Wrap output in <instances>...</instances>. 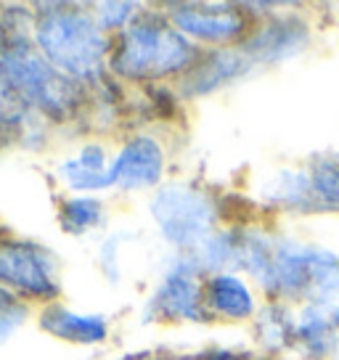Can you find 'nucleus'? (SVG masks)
Here are the masks:
<instances>
[{
  "label": "nucleus",
  "mask_w": 339,
  "mask_h": 360,
  "mask_svg": "<svg viewBox=\"0 0 339 360\" xmlns=\"http://www.w3.org/2000/svg\"><path fill=\"white\" fill-rule=\"evenodd\" d=\"M294 342L305 360H326L339 342V304L305 302L294 318Z\"/></svg>",
  "instance_id": "13"
},
{
  "label": "nucleus",
  "mask_w": 339,
  "mask_h": 360,
  "mask_svg": "<svg viewBox=\"0 0 339 360\" xmlns=\"http://www.w3.org/2000/svg\"><path fill=\"white\" fill-rule=\"evenodd\" d=\"M313 43V30L305 16L294 11H279L255 22L247 40L238 45L241 53L255 64V69L279 67L292 58H300Z\"/></svg>",
  "instance_id": "8"
},
{
  "label": "nucleus",
  "mask_w": 339,
  "mask_h": 360,
  "mask_svg": "<svg viewBox=\"0 0 339 360\" xmlns=\"http://www.w3.org/2000/svg\"><path fill=\"white\" fill-rule=\"evenodd\" d=\"M16 302H24V300H19L16 294H11L8 289H3V286H0V315L6 313L8 307H13Z\"/></svg>",
  "instance_id": "21"
},
{
  "label": "nucleus",
  "mask_w": 339,
  "mask_h": 360,
  "mask_svg": "<svg viewBox=\"0 0 339 360\" xmlns=\"http://www.w3.org/2000/svg\"><path fill=\"white\" fill-rule=\"evenodd\" d=\"M0 141H3V138H0Z\"/></svg>",
  "instance_id": "24"
},
{
  "label": "nucleus",
  "mask_w": 339,
  "mask_h": 360,
  "mask_svg": "<svg viewBox=\"0 0 339 360\" xmlns=\"http://www.w3.org/2000/svg\"><path fill=\"white\" fill-rule=\"evenodd\" d=\"M0 286L24 302H56L61 294L58 259L43 244L0 238Z\"/></svg>",
  "instance_id": "7"
},
{
  "label": "nucleus",
  "mask_w": 339,
  "mask_h": 360,
  "mask_svg": "<svg viewBox=\"0 0 339 360\" xmlns=\"http://www.w3.org/2000/svg\"><path fill=\"white\" fill-rule=\"evenodd\" d=\"M202 48L178 32L165 8L146 6L141 16L112 37L109 75L127 85H162L181 82L183 75L199 61Z\"/></svg>",
  "instance_id": "1"
},
{
  "label": "nucleus",
  "mask_w": 339,
  "mask_h": 360,
  "mask_svg": "<svg viewBox=\"0 0 339 360\" xmlns=\"http://www.w3.org/2000/svg\"><path fill=\"white\" fill-rule=\"evenodd\" d=\"M109 167H112V157H109L106 146L98 143V141H91V143H85L79 148L72 159L58 165V178L64 180V186L72 188L75 193L93 196L96 191L112 188Z\"/></svg>",
  "instance_id": "15"
},
{
  "label": "nucleus",
  "mask_w": 339,
  "mask_h": 360,
  "mask_svg": "<svg viewBox=\"0 0 339 360\" xmlns=\"http://www.w3.org/2000/svg\"><path fill=\"white\" fill-rule=\"evenodd\" d=\"M37 323L51 337L69 345H82V347L103 345L112 331V323L103 313H79L61 302H48L40 310Z\"/></svg>",
  "instance_id": "14"
},
{
  "label": "nucleus",
  "mask_w": 339,
  "mask_h": 360,
  "mask_svg": "<svg viewBox=\"0 0 339 360\" xmlns=\"http://www.w3.org/2000/svg\"><path fill=\"white\" fill-rule=\"evenodd\" d=\"M193 259L199 262L204 276L220 273V270L238 268V225L234 228H217L210 238H204L199 247L191 252Z\"/></svg>",
  "instance_id": "18"
},
{
  "label": "nucleus",
  "mask_w": 339,
  "mask_h": 360,
  "mask_svg": "<svg viewBox=\"0 0 339 360\" xmlns=\"http://www.w3.org/2000/svg\"><path fill=\"white\" fill-rule=\"evenodd\" d=\"M260 196L262 207L276 210L286 214H324L321 204L316 199L313 183L307 175V167H279L273 169L268 178L260 180Z\"/></svg>",
  "instance_id": "12"
},
{
  "label": "nucleus",
  "mask_w": 339,
  "mask_h": 360,
  "mask_svg": "<svg viewBox=\"0 0 339 360\" xmlns=\"http://www.w3.org/2000/svg\"><path fill=\"white\" fill-rule=\"evenodd\" d=\"M122 360H170V358H162V355H157V352H136V355H127V358Z\"/></svg>",
  "instance_id": "22"
},
{
  "label": "nucleus",
  "mask_w": 339,
  "mask_h": 360,
  "mask_svg": "<svg viewBox=\"0 0 339 360\" xmlns=\"http://www.w3.org/2000/svg\"><path fill=\"white\" fill-rule=\"evenodd\" d=\"M307 175L313 183L316 199L324 214H339V157L337 154H321L313 157L307 165Z\"/></svg>",
  "instance_id": "19"
},
{
  "label": "nucleus",
  "mask_w": 339,
  "mask_h": 360,
  "mask_svg": "<svg viewBox=\"0 0 339 360\" xmlns=\"http://www.w3.org/2000/svg\"><path fill=\"white\" fill-rule=\"evenodd\" d=\"M148 214L170 252L191 255L220 228L223 204L215 193L191 180H165L148 199Z\"/></svg>",
  "instance_id": "4"
},
{
  "label": "nucleus",
  "mask_w": 339,
  "mask_h": 360,
  "mask_svg": "<svg viewBox=\"0 0 339 360\" xmlns=\"http://www.w3.org/2000/svg\"><path fill=\"white\" fill-rule=\"evenodd\" d=\"M204 307L212 321L247 323L260 310V297L244 273L220 270L204 276Z\"/></svg>",
  "instance_id": "11"
},
{
  "label": "nucleus",
  "mask_w": 339,
  "mask_h": 360,
  "mask_svg": "<svg viewBox=\"0 0 339 360\" xmlns=\"http://www.w3.org/2000/svg\"><path fill=\"white\" fill-rule=\"evenodd\" d=\"M262 294L281 302L339 304V252L273 233L271 273Z\"/></svg>",
  "instance_id": "3"
},
{
  "label": "nucleus",
  "mask_w": 339,
  "mask_h": 360,
  "mask_svg": "<svg viewBox=\"0 0 339 360\" xmlns=\"http://www.w3.org/2000/svg\"><path fill=\"white\" fill-rule=\"evenodd\" d=\"M106 217H109L106 204L98 196L77 193V196L64 199L58 207V225L69 236H85V233L98 231L101 225H106Z\"/></svg>",
  "instance_id": "17"
},
{
  "label": "nucleus",
  "mask_w": 339,
  "mask_h": 360,
  "mask_svg": "<svg viewBox=\"0 0 339 360\" xmlns=\"http://www.w3.org/2000/svg\"><path fill=\"white\" fill-rule=\"evenodd\" d=\"M167 172V148L151 133L127 135L112 157L109 183L124 193L157 191Z\"/></svg>",
  "instance_id": "9"
},
{
  "label": "nucleus",
  "mask_w": 339,
  "mask_h": 360,
  "mask_svg": "<svg viewBox=\"0 0 339 360\" xmlns=\"http://www.w3.org/2000/svg\"><path fill=\"white\" fill-rule=\"evenodd\" d=\"M204 307V273L193 255L172 252L143 304V323H210Z\"/></svg>",
  "instance_id": "5"
},
{
  "label": "nucleus",
  "mask_w": 339,
  "mask_h": 360,
  "mask_svg": "<svg viewBox=\"0 0 339 360\" xmlns=\"http://www.w3.org/2000/svg\"><path fill=\"white\" fill-rule=\"evenodd\" d=\"M32 43L48 64L91 90L109 77L112 37L103 32L91 8L75 3L34 6Z\"/></svg>",
  "instance_id": "2"
},
{
  "label": "nucleus",
  "mask_w": 339,
  "mask_h": 360,
  "mask_svg": "<svg viewBox=\"0 0 339 360\" xmlns=\"http://www.w3.org/2000/svg\"><path fill=\"white\" fill-rule=\"evenodd\" d=\"M326 360H339V342H337V347H334V349H331V352L326 355Z\"/></svg>",
  "instance_id": "23"
},
{
  "label": "nucleus",
  "mask_w": 339,
  "mask_h": 360,
  "mask_svg": "<svg viewBox=\"0 0 339 360\" xmlns=\"http://www.w3.org/2000/svg\"><path fill=\"white\" fill-rule=\"evenodd\" d=\"M294 318L297 310L289 307V302L281 300H268L260 304L257 315L252 318V328H255V342L257 347L268 355H283V352H294L297 342H294Z\"/></svg>",
  "instance_id": "16"
},
{
  "label": "nucleus",
  "mask_w": 339,
  "mask_h": 360,
  "mask_svg": "<svg viewBox=\"0 0 339 360\" xmlns=\"http://www.w3.org/2000/svg\"><path fill=\"white\" fill-rule=\"evenodd\" d=\"M252 72H257V69L241 53L238 45L236 48H207L202 51L199 61L178 82V96L188 98V101H202V98H210L220 90L241 82Z\"/></svg>",
  "instance_id": "10"
},
{
  "label": "nucleus",
  "mask_w": 339,
  "mask_h": 360,
  "mask_svg": "<svg viewBox=\"0 0 339 360\" xmlns=\"http://www.w3.org/2000/svg\"><path fill=\"white\" fill-rule=\"evenodd\" d=\"M143 8H146V3H136V0H106V3L91 6V11H93V16H96V22H98V27H101L109 37L120 34L124 27H130V24L141 16Z\"/></svg>",
  "instance_id": "20"
},
{
  "label": "nucleus",
  "mask_w": 339,
  "mask_h": 360,
  "mask_svg": "<svg viewBox=\"0 0 339 360\" xmlns=\"http://www.w3.org/2000/svg\"><path fill=\"white\" fill-rule=\"evenodd\" d=\"M172 27L183 32L202 51L207 48H236L247 40L255 27L241 3H210V0H191V3H167L162 6Z\"/></svg>",
  "instance_id": "6"
}]
</instances>
